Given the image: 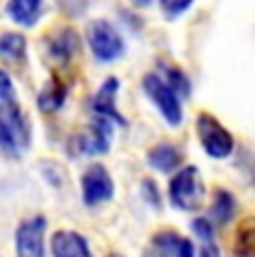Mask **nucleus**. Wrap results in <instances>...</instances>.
I'll return each mask as SVG.
<instances>
[{
	"label": "nucleus",
	"instance_id": "4be33fe9",
	"mask_svg": "<svg viewBox=\"0 0 255 257\" xmlns=\"http://www.w3.org/2000/svg\"><path fill=\"white\" fill-rule=\"evenodd\" d=\"M135 5H139V7H148L150 5V0H132Z\"/></svg>",
	"mask_w": 255,
	"mask_h": 257
},
{
	"label": "nucleus",
	"instance_id": "9d476101",
	"mask_svg": "<svg viewBox=\"0 0 255 257\" xmlns=\"http://www.w3.org/2000/svg\"><path fill=\"white\" fill-rule=\"evenodd\" d=\"M50 248L56 257H87L90 255L87 239L81 233H74V230H56L52 235Z\"/></svg>",
	"mask_w": 255,
	"mask_h": 257
},
{
	"label": "nucleus",
	"instance_id": "6e6552de",
	"mask_svg": "<svg viewBox=\"0 0 255 257\" xmlns=\"http://www.w3.org/2000/svg\"><path fill=\"white\" fill-rule=\"evenodd\" d=\"M110 141H112V121L110 118L96 116L90 130L76 137L74 146H76L78 155L96 157V155L110 152Z\"/></svg>",
	"mask_w": 255,
	"mask_h": 257
},
{
	"label": "nucleus",
	"instance_id": "1a4fd4ad",
	"mask_svg": "<svg viewBox=\"0 0 255 257\" xmlns=\"http://www.w3.org/2000/svg\"><path fill=\"white\" fill-rule=\"evenodd\" d=\"M116 94H119V78L116 76H107L105 81L101 83V87L96 90L94 98H92V110H94L96 116L110 118L116 125H128V121L121 116L119 107H116Z\"/></svg>",
	"mask_w": 255,
	"mask_h": 257
},
{
	"label": "nucleus",
	"instance_id": "412c9836",
	"mask_svg": "<svg viewBox=\"0 0 255 257\" xmlns=\"http://www.w3.org/2000/svg\"><path fill=\"white\" fill-rule=\"evenodd\" d=\"M193 5V0H159L161 12L168 18H179L181 14H186Z\"/></svg>",
	"mask_w": 255,
	"mask_h": 257
},
{
	"label": "nucleus",
	"instance_id": "6ab92c4d",
	"mask_svg": "<svg viewBox=\"0 0 255 257\" xmlns=\"http://www.w3.org/2000/svg\"><path fill=\"white\" fill-rule=\"evenodd\" d=\"M237 255H255V221H244L237 230V244H235Z\"/></svg>",
	"mask_w": 255,
	"mask_h": 257
},
{
	"label": "nucleus",
	"instance_id": "f8f14e48",
	"mask_svg": "<svg viewBox=\"0 0 255 257\" xmlns=\"http://www.w3.org/2000/svg\"><path fill=\"white\" fill-rule=\"evenodd\" d=\"M153 248L161 255H170V257H193L195 255V246L190 244V239L181 237L175 230H164L157 233L153 237Z\"/></svg>",
	"mask_w": 255,
	"mask_h": 257
},
{
	"label": "nucleus",
	"instance_id": "423d86ee",
	"mask_svg": "<svg viewBox=\"0 0 255 257\" xmlns=\"http://www.w3.org/2000/svg\"><path fill=\"white\" fill-rule=\"evenodd\" d=\"M81 195H83V204L87 208L105 204V201H110L114 197V181H112V175L107 172V168H103L101 164H94L83 172Z\"/></svg>",
	"mask_w": 255,
	"mask_h": 257
},
{
	"label": "nucleus",
	"instance_id": "f3484780",
	"mask_svg": "<svg viewBox=\"0 0 255 257\" xmlns=\"http://www.w3.org/2000/svg\"><path fill=\"white\" fill-rule=\"evenodd\" d=\"M233 212H235V197L226 190H217L215 192L213 206H210V219L217 226H224L230 221Z\"/></svg>",
	"mask_w": 255,
	"mask_h": 257
},
{
	"label": "nucleus",
	"instance_id": "f03ea898",
	"mask_svg": "<svg viewBox=\"0 0 255 257\" xmlns=\"http://www.w3.org/2000/svg\"><path fill=\"white\" fill-rule=\"evenodd\" d=\"M168 197L175 208L186 210V212L197 210L204 204V197H206V188L197 168L195 166L179 168V172L170 179Z\"/></svg>",
	"mask_w": 255,
	"mask_h": 257
},
{
	"label": "nucleus",
	"instance_id": "a211bd4d",
	"mask_svg": "<svg viewBox=\"0 0 255 257\" xmlns=\"http://www.w3.org/2000/svg\"><path fill=\"white\" fill-rule=\"evenodd\" d=\"M159 72H161V76H164L166 81L170 83V87H173V90L177 92L181 98H188V94H190V81L186 78V74L181 72L179 67H173V65H168V63L161 61L159 63Z\"/></svg>",
	"mask_w": 255,
	"mask_h": 257
},
{
	"label": "nucleus",
	"instance_id": "9b49d317",
	"mask_svg": "<svg viewBox=\"0 0 255 257\" xmlns=\"http://www.w3.org/2000/svg\"><path fill=\"white\" fill-rule=\"evenodd\" d=\"M181 161H184V155L177 146L173 143L164 141V143H157V146L150 148L148 152V164L153 170L161 172V175H168L173 170H179Z\"/></svg>",
	"mask_w": 255,
	"mask_h": 257
},
{
	"label": "nucleus",
	"instance_id": "ddd939ff",
	"mask_svg": "<svg viewBox=\"0 0 255 257\" xmlns=\"http://www.w3.org/2000/svg\"><path fill=\"white\" fill-rule=\"evenodd\" d=\"M7 16L23 27H34L43 16V0H9Z\"/></svg>",
	"mask_w": 255,
	"mask_h": 257
},
{
	"label": "nucleus",
	"instance_id": "2eb2a0df",
	"mask_svg": "<svg viewBox=\"0 0 255 257\" xmlns=\"http://www.w3.org/2000/svg\"><path fill=\"white\" fill-rule=\"evenodd\" d=\"M65 96H67V85H63L61 81L52 78L41 90V94H38V107L45 114H52V112H56L65 103Z\"/></svg>",
	"mask_w": 255,
	"mask_h": 257
},
{
	"label": "nucleus",
	"instance_id": "39448f33",
	"mask_svg": "<svg viewBox=\"0 0 255 257\" xmlns=\"http://www.w3.org/2000/svg\"><path fill=\"white\" fill-rule=\"evenodd\" d=\"M195 127H197L199 143H202L204 152L210 159H226V157L233 155V148H235L233 137H230V132L213 114L202 112L197 116Z\"/></svg>",
	"mask_w": 255,
	"mask_h": 257
},
{
	"label": "nucleus",
	"instance_id": "f257e3e1",
	"mask_svg": "<svg viewBox=\"0 0 255 257\" xmlns=\"http://www.w3.org/2000/svg\"><path fill=\"white\" fill-rule=\"evenodd\" d=\"M32 127L18 105L16 90L7 72H0V146L5 155L18 159L29 148Z\"/></svg>",
	"mask_w": 255,
	"mask_h": 257
},
{
	"label": "nucleus",
	"instance_id": "4468645a",
	"mask_svg": "<svg viewBox=\"0 0 255 257\" xmlns=\"http://www.w3.org/2000/svg\"><path fill=\"white\" fill-rule=\"evenodd\" d=\"M76 49H78V36L74 29H61L58 34H54V38L50 43V54L56 61L67 63L74 56Z\"/></svg>",
	"mask_w": 255,
	"mask_h": 257
},
{
	"label": "nucleus",
	"instance_id": "20e7f679",
	"mask_svg": "<svg viewBox=\"0 0 255 257\" xmlns=\"http://www.w3.org/2000/svg\"><path fill=\"white\" fill-rule=\"evenodd\" d=\"M87 45H90L92 54L96 61L101 63H114L125 54V43L121 38V34L116 32L114 25L107 21H92L85 29Z\"/></svg>",
	"mask_w": 255,
	"mask_h": 257
},
{
	"label": "nucleus",
	"instance_id": "aec40b11",
	"mask_svg": "<svg viewBox=\"0 0 255 257\" xmlns=\"http://www.w3.org/2000/svg\"><path fill=\"white\" fill-rule=\"evenodd\" d=\"M190 230L197 235V239L202 241L204 246H213V235H215V226L210 219L206 217H197V219L190 224Z\"/></svg>",
	"mask_w": 255,
	"mask_h": 257
},
{
	"label": "nucleus",
	"instance_id": "dca6fc26",
	"mask_svg": "<svg viewBox=\"0 0 255 257\" xmlns=\"http://www.w3.org/2000/svg\"><path fill=\"white\" fill-rule=\"evenodd\" d=\"M0 54L9 61H25L27 56V41L18 32H5L0 38Z\"/></svg>",
	"mask_w": 255,
	"mask_h": 257
},
{
	"label": "nucleus",
	"instance_id": "7ed1b4c3",
	"mask_svg": "<svg viewBox=\"0 0 255 257\" xmlns=\"http://www.w3.org/2000/svg\"><path fill=\"white\" fill-rule=\"evenodd\" d=\"M141 85H144L146 96L155 103L159 114L164 116V121L173 127L181 125V121H184V110H181V101H179L181 96L170 87V83L161 74H146Z\"/></svg>",
	"mask_w": 255,
	"mask_h": 257
},
{
	"label": "nucleus",
	"instance_id": "0eeeda50",
	"mask_svg": "<svg viewBox=\"0 0 255 257\" xmlns=\"http://www.w3.org/2000/svg\"><path fill=\"white\" fill-rule=\"evenodd\" d=\"M45 228L47 219L43 215L29 217L16 230V250L21 257H43L45 255Z\"/></svg>",
	"mask_w": 255,
	"mask_h": 257
}]
</instances>
